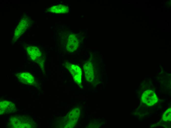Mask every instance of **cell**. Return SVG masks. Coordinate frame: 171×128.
<instances>
[{
	"instance_id": "obj_6",
	"label": "cell",
	"mask_w": 171,
	"mask_h": 128,
	"mask_svg": "<svg viewBox=\"0 0 171 128\" xmlns=\"http://www.w3.org/2000/svg\"><path fill=\"white\" fill-rule=\"evenodd\" d=\"M27 51L28 54L32 60H35L38 58L41 55V52L36 47L31 48H28Z\"/></svg>"
},
{
	"instance_id": "obj_3",
	"label": "cell",
	"mask_w": 171,
	"mask_h": 128,
	"mask_svg": "<svg viewBox=\"0 0 171 128\" xmlns=\"http://www.w3.org/2000/svg\"><path fill=\"white\" fill-rule=\"evenodd\" d=\"M78 46V41L74 35H71L69 37L67 48L68 51H72L75 50Z\"/></svg>"
},
{
	"instance_id": "obj_1",
	"label": "cell",
	"mask_w": 171,
	"mask_h": 128,
	"mask_svg": "<svg viewBox=\"0 0 171 128\" xmlns=\"http://www.w3.org/2000/svg\"><path fill=\"white\" fill-rule=\"evenodd\" d=\"M70 72L74 75V78L76 80V82L80 83L82 74L81 68L77 65L70 64L67 66Z\"/></svg>"
},
{
	"instance_id": "obj_4",
	"label": "cell",
	"mask_w": 171,
	"mask_h": 128,
	"mask_svg": "<svg viewBox=\"0 0 171 128\" xmlns=\"http://www.w3.org/2000/svg\"><path fill=\"white\" fill-rule=\"evenodd\" d=\"M94 66L92 64L88 62L85 64L84 66V68L86 78H90V80H92L94 78Z\"/></svg>"
},
{
	"instance_id": "obj_2",
	"label": "cell",
	"mask_w": 171,
	"mask_h": 128,
	"mask_svg": "<svg viewBox=\"0 0 171 128\" xmlns=\"http://www.w3.org/2000/svg\"><path fill=\"white\" fill-rule=\"evenodd\" d=\"M18 78L21 82L28 84H32L34 81V78L28 72H23L19 74Z\"/></svg>"
},
{
	"instance_id": "obj_5",
	"label": "cell",
	"mask_w": 171,
	"mask_h": 128,
	"mask_svg": "<svg viewBox=\"0 0 171 128\" xmlns=\"http://www.w3.org/2000/svg\"><path fill=\"white\" fill-rule=\"evenodd\" d=\"M69 11L68 6L62 4L53 6L49 9V11L56 13H65Z\"/></svg>"
}]
</instances>
